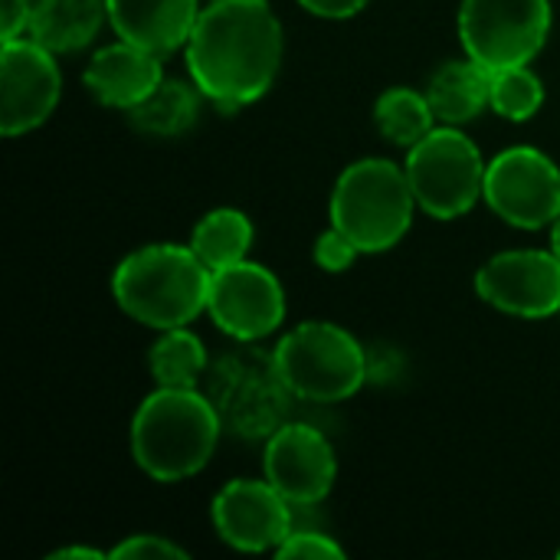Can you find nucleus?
Here are the masks:
<instances>
[{"mask_svg": "<svg viewBox=\"0 0 560 560\" xmlns=\"http://www.w3.org/2000/svg\"><path fill=\"white\" fill-rule=\"evenodd\" d=\"M476 292L505 315L548 318L560 312V259L555 249L499 253L479 269Z\"/></svg>", "mask_w": 560, "mask_h": 560, "instance_id": "12", "label": "nucleus"}, {"mask_svg": "<svg viewBox=\"0 0 560 560\" xmlns=\"http://www.w3.org/2000/svg\"><path fill=\"white\" fill-rule=\"evenodd\" d=\"M200 89L197 82H180V79H161V85L141 98L131 112L128 121L135 131L151 135V138H177L190 131L200 118Z\"/></svg>", "mask_w": 560, "mask_h": 560, "instance_id": "19", "label": "nucleus"}, {"mask_svg": "<svg viewBox=\"0 0 560 560\" xmlns=\"http://www.w3.org/2000/svg\"><path fill=\"white\" fill-rule=\"evenodd\" d=\"M36 39H3L0 49V131L7 138L39 128L62 92V75Z\"/></svg>", "mask_w": 560, "mask_h": 560, "instance_id": "11", "label": "nucleus"}, {"mask_svg": "<svg viewBox=\"0 0 560 560\" xmlns=\"http://www.w3.org/2000/svg\"><path fill=\"white\" fill-rule=\"evenodd\" d=\"M374 121L381 128V135L400 148H413L420 144L430 131H433V108H430V98L420 95L417 89H407V85H397V89H387L381 98H377V108H374Z\"/></svg>", "mask_w": 560, "mask_h": 560, "instance_id": "22", "label": "nucleus"}, {"mask_svg": "<svg viewBox=\"0 0 560 560\" xmlns=\"http://www.w3.org/2000/svg\"><path fill=\"white\" fill-rule=\"evenodd\" d=\"M203 381V394L217 407L223 430L243 440H269L289 423L295 394L285 384L276 354L259 348L226 351L223 358L210 361Z\"/></svg>", "mask_w": 560, "mask_h": 560, "instance_id": "5", "label": "nucleus"}, {"mask_svg": "<svg viewBox=\"0 0 560 560\" xmlns=\"http://www.w3.org/2000/svg\"><path fill=\"white\" fill-rule=\"evenodd\" d=\"M308 13L325 16V20H345L354 16L368 7V0H299Z\"/></svg>", "mask_w": 560, "mask_h": 560, "instance_id": "28", "label": "nucleus"}, {"mask_svg": "<svg viewBox=\"0 0 560 560\" xmlns=\"http://www.w3.org/2000/svg\"><path fill=\"white\" fill-rule=\"evenodd\" d=\"M276 364L299 400L335 404L354 397L368 381V354L331 322H302L276 345Z\"/></svg>", "mask_w": 560, "mask_h": 560, "instance_id": "6", "label": "nucleus"}, {"mask_svg": "<svg viewBox=\"0 0 560 560\" xmlns=\"http://www.w3.org/2000/svg\"><path fill=\"white\" fill-rule=\"evenodd\" d=\"M108 23L125 39L148 52L167 56L187 46L200 16L197 0H105Z\"/></svg>", "mask_w": 560, "mask_h": 560, "instance_id": "16", "label": "nucleus"}, {"mask_svg": "<svg viewBox=\"0 0 560 560\" xmlns=\"http://www.w3.org/2000/svg\"><path fill=\"white\" fill-rule=\"evenodd\" d=\"M249 246H253V223L246 213H240L233 207L210 210L194 226V236H190V249L200 256V262L210 272L243 262Z\"/></svg>", "mask_w": 560, "mask_h": 560, "instance_id": "20", "label": "nucleus"}, {"mask_svg": "<svg viewBox=\"0 0 560 560\" xmlns=\"http://www.w3.org/2000/svg\"><path fill=\"white\" fill-rule=\"evenodd\" d=\"M551 249H555V256L560 259V213L558 220L551 223Z\"/></svg>", "mask_w": 560, "mask_h": 560, "instance_id": "30", "label": "nucleus"}, {"mask_svg": "<svg viewBox=\"0 0 560 560\" xmlns=\"http://www.w3.org/2000/svg\"><path fill=\"white\" fill-rule=\"evenodd\" d=\"M161 56L148 52L135 43H112L92 56V62L82 72L85 89L112 108L131 112L141 98H148L161 85Z\"/></svg>", "mask_w": 560, "mask_h": 560, "instance_id": "15", "label": "nucleus"}, {"mask_svg": "<svg viewBox=\"0 0 560 560\" xmlns=\"http://www.w3.org/2000/svg\"><path fill=\"white\" fill-rule=\"evenodd\" d=\"M358 246L338 230V226H328L322 236H318V243H315V262L325 269V272H345V269H351L354 266V259H358Z\"/></svg>", "mask_w": 560, "mask_h": 560, "instance_id": "24", "label": "nucleus"}, {"mask_svg": "<svg viewBox=\"0 0 560 560\" xmlns=\"http://www.w3.org/2000/svg\"><path fill=\"white\" fill-rule=\"evenodd\" d=\"M551 0H463L459 39L489 72L528 66L548 43Z\"/></svg>", "mask_w": 560, "mask_h": 560, "instance_id": "8", "label": "nucleus"}, {"mask_svg": "<svg viewBox=\"0 0 560 560\" xmlns=\"http://www.w3.org/2000/svg\"><path fill=\"white\" fill-rule=\"evenodd\" d=\"M33 3L30 0H0V26L3 39H16L23 30H30Z\"/></svg>", "mask_w": 560, "mask_h": 560, "instance_id": "27", "label": "nucleus"}, {"mask_svg": "<svg viewBox=\"0 0 560 560\" xmlns=\"http://www.w3.org/2000/svg\"><path fill=\"white\" fill-rule=\"evenodd\" d=\"M276 555L282 560L289 558H308V560H322V558H345V548L338 541H331L328 535L322 532H292L279 548Z\"/></svg>", "mask_w": 560, "mask_h": 560, "instance_id": "25", "label": "nucleus"}, {"mask_svg": "<svg viewBox=\"0 0 560 560\" xmlns=\"http://www.w3.org/2000/svg\"><path fill=\"white\" fill-rule=\"evenodd\" d=\"M207 315L223 335L243 345H253L272 335L285 318L282 282L266 266L249 262V259L217 269L210 279Z\"/></svg>", "mask_w": 560, "mask_h": 560, "instance_id": "10", "label": "nucleus"}, {"mask_svg": "<svg viewBox=\"0 0 560 560\" xmlns=\"http://www.w3.org/2000/svg\"><path fill=\"white\" fill-rule=\"evenodd\" d=\"M105 16V0H36L26 33L49 52H75L98 36Z\"/></svg>", "mask_w": 560, "mask_h": 560, "instance_id": "18", "label": "nucleus"}, {"mask_svg": "<svg viewBox=\"0 0 560 560\" xmlns=\"http://www.w3.org/2000/svg\"><path fill=\"white\" fill-rule=\"evenodd\" d=\"M289 499L266 479H233L226 482L213 505V528L217 535L246 555L276 551L292 535V512Z\"/></svg>", "mask_w": 560, "mask_h": 560, "instance_id": "13", "label": "nucleus"}, {"mask_svg": "<svg viewBox=\"0 0 560 560\" xmlns=\"http://www.w3.org/2000/svg\"><path fill=\"white\" fill-rule=\"evenodd\" d=\"M112 560H148V558H187V551L161 535H135L125 538L121 545H115L108 551Z\"/></svg>", "mask_w": 560, "mask_h": 560, "instance_id": "26", "label": "nucleus"}, {"mask_svg": "<svg viewBox=\"0 0 560 560\" xmlns=\"http://www.w3.org/2000/svg\"><path fill=\"white\" fill-rule=\"evenodd\" d=\"M282 62V23L269 0H210L187 39V69L203 98L233 112L269 92Z\"/></svg>", "mask_w": 560, "mask_h": 560, "instance_id": "1", "label": "nucleus"}, {"mask_svg": "<svg viewBox=\"0 0 560 560\" xmlns=\"http://www.w3.org/2000/svg\"><path fill=\"white\" fill-rule=\"evenodd\" d=\"M417 197L407 171L387 158H364L345 167L331 194V226L361 253H384L404 240Z\"/></svg>", "mask_w": 560, "mask_h": 560, "instance_id": "4", "label": "nucleus"}, {"mask_svg": "<svg viewBox=\"0 0 560 560\" xmlns=\"http://www.w3.org/2000/svg\"><path fill=\"white\" fill-rule=\"evenodd\" d=\"M213 272L190 246L154 243L125 256L112 276L115 302L135 322L167 331L207 312Z\"/></svg>", "mask_w": 560, "mask_h": 560, "instance_id": "3", "label": "nucleus"}, {"mask_svg": "<svg viewBox=\"0 0 560 560\" xmlns=\"http://www.w3.org/2000/svg\"><path fill=\"white\" fill-rule=\"evenodd\" d=\"M430 108L443 125H466L492 105V72L476 59L443 62L427 85Z\"/></svg>", "mask_w": 560, "mask_h": 560, "instance_id": "17", "label": "nucleus"}, {"mask_svg": "<svg viewBox=\"0 0 560 560\" xmlns=\"http://www.w3.org/2000/svg\"><path fill=\"white\" fill-rule=\"evenodd\" d=\"M486 161L456 125L433 128L407 154V180L417 207L436 220H456L486 197Z\"/></svg>", "mask_w": 560, "mask_h": 560, "instance_id": "7", "label": "nucleus"}, {"mask_svg": "<svg viewBox=\"0 0 560 560\" xmlns=\"http://www.w3.org/2000/svg\"><path fill=\"white\" fill-rule=\"evenodd\" d=\"M148 364L158 387H197L210 368V358L203 341L184 325V328L161 331V338L148 354Z\"/></svg>", "mask_w": 560, "mask_h": 560, "instance_id": "21", "label": "nucleus"}, {"mask_svg": "<svg viewBox=\"0 0 560 560\" xmlns=\"http://www.w3.org/2000/svg\"><path fill=\"white\" fill-rule=\"evenodd\" d=\"M486 200L518 230L551 226L560 213L558 164L538 148H509L486 167Z\"/></svg>", "mask_w": 560, "mask_h": 560, "instance_id": "9", "label": "nucleus"}, {"mask_svg": "<svg viewBox=\"0 0 560 560\" xmlns=\"http://www.w3.org/2000/svg\"><path fill=\"white\" fill-rule=\"evenodd\" d=\"M266 479L292 502H322L338 476V459L331 443L308 423H285L266 440Z\"/></svg>", "mask_w": 560, "mask_h": 560, "instance_id": "14", "label": "nucleus"}, {"mask_svg": "<svg viewBox=\"0 0 560 560\" xmlns=\"http://www.w3.org/2000/svg\"><path fill=\"white\" fill-rule=\"evenodd\" d=\"M75 558L102 560L105 555H102V551H95V548H59V551H52V555H49V560H75Z\"/></svg>", "mask_w": 560, "mask_h": 560, "instance_id": "29", "label": "nucleus"}, {"mask_svg": "<svg viewBox=\"0 0 560 560\" xmlns=\"http://www.w3.org/2000/svg\"><path fill=\"white\" fill-rule=\"evenodd\" d=\"M223 433L220 413L197 387H158L135 410L131 453L154 482L197 476Z\"/></svg>", "mask_w": 560, "mask_h": 560, "instance_id": "2", "label": "nucleus"}, {"mask_svg": "<svg viewBox=\"0 0 560 560\" xmlns=\"http://www.w3.org/2000/svg\"><path fill=\"white\" fill-rule=\"evenodd\" d=\"M545 102V85L528 66L492 72V105L509 121H528Z\"/></svg>", "mask_w": 560, "mask_h": 560, "instance_id": "23", "label": "nucleus"}]
</instances>
